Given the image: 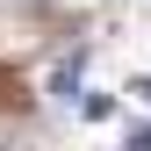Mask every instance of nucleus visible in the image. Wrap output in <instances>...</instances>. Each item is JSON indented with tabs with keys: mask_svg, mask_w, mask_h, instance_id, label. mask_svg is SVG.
I'll use <instances>...</instances> for the list:
<instances>
[{
	"mask_svg": "<svg viewBox=\"0 0 151 151\" xmlns=\"http://www.w3.org/2000/svg\"><path fill=\"white\" fill-rule=\"evenodd\" d=\"M129 93H137V101L151 108V72H144V79H129Z\"/></svg>",
	"mask_w": 151,
	"mask_h": 151,
	"instance_id": "f257e3e1",
	"label": "nucleus"
}]
</instances>
